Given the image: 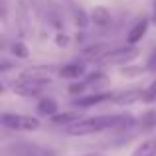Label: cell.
<instances>
[{
    "label": "cell",
    "instance_id": "6da1fadb",
    "mask_svg": "<svg viewBox=\"0 0 156 156\" xmlns=\"http://www.w3.org/2000/svg\"><path fill=\"white\" fill-rule=\"evenodd\" d=\"M134 125V117L130 115H99L91 119H81L73 125L65 126V133L69 136H87V134L103 133L109 129H126Z\"/></svg>",
    "mask_w": 156,
    "mask_h": 156
},
{
    "label": "cell",
    "instance_id": "7a4b0ae2",
    "mask_svg": "<svg viewBox=\"0 0 156 156\" xmlns=\"http://www.w3.org/2000/svg\"><path fill=\"white\" fill-rule=\"evenodd\" d=\"M4 129L8 130H18V133H34L42 126L38 117H32V115H20V113H2L0 117Z\"/></svg>",
    "mask_w": 156,
    "mask_h": 156
},
{
    "label": "cell",
    "instance_id": "3957f363",
    "mask_svg": "<svg viewBox=\"0 0 156 156\" xmlns=\"http://www.w3.org/2000/svg\"><path fill=\"white\" fill-rule=\"evenodd\" d=\"M138 55H140V50H138L136 46L126 44V46H122V48H115V50L105 51L103 55L97 59V63L103 65V67L105 65H126V63H130V61H134Z\"/></svg>",
    "mask_w": 156,
    "mask_h": 156
},
{
    "label": "cell",
    "instance_id": "277c9868",
    "mask_svg": "<svg viewBox=\"0 0 156 156\" xmlns=\"http://www.w3.org/2000/svg\"><path fill=\"white\" fill-rule=\"evenodd\" d=\"M8 150L12 152V156H55V150L34 142H12Z\"/></svg>",
    "mask_w": 156,
    "mask_h": 156
},
{
    "label": "cell",
    "instance_id": "5b68a950",
    "mask_svg": "<svg viewBox=\"0 0 156 156\" xmlns=\"http://www.w3.org/2000/svg\"><path fill=\"white\" fill-rule=\"evenodd\" d=\"M146 32H148V18L136 20V22L133 24V28L129 30V34H126V44H130V46H136V44L146 36Z\"/></svg>",
    "mask_w": 156,
    "mask_h": 156
},
{
    "label": "cell",
    "instance_id": "8992f818",
    "mask_svg": "<svg viewBox=\"0 0 156 156\" xmlns=\"http://www.w3.org/2000/svg\"><path fill=\"white\" fill-rule=\"evenodd\" d=\"M111 99H113L111 93H93V95H83V97H79V99H75L73 105L81 107V109H89V107H95V105L111 101Z\"/></svg>",
    "mask_w": 156,
    "mask_h": 156
},
{
    "label": "cell",
    "instance_id": "52a82bcc",
    "mask_svg": "<svg viewBox=\"0 0 156 156\" xmlns=\"http://www.w3.org/2000/svg\"><path fill=\"white\" fill-rule=\"evenodd\" d=\"M142 95H144V89H129V91H121L113 95L111 101L117 105H133L136 101H142Z\"/></svg>",
    "mask_w": 156,
    "mask_h": 156
},
{
    "label": "cell",
    "instance_id": "ba28073f",
    "mask_svg": "<svg viewBox=\"0 0 156 156\" xmlns=\"http://www.w3.org/2000/svg\"><path fill=\"white\" fill-rule=\"evenodd\" d=\"M85 73V63H79V61H73V63L61 65L59 67V77L63 79H81Z\"/></svg>",
    "mask_w": 156,
    "mask_h": 156
},
{
    "label": "cell",
    "instance_id": "9c48e42d",
    "mask_svg": "<svg viewBox=\"0 0 156 156\" xmlns=\"http://www.w3.org/2000/svg\"><path fill=\"white\" fill-rule=\"evenodd\" d=\"M91 20H93V24H95V26L107 28L111 24V12L107 10L105 6H95L91 10Z\"/></svg>",
    "mask_w": 156,
    "mask_h": 156
},
{
    "label": "cell",
    "instance_id": "30bf717a",
    "mask_svg": "<svg viewBox=\"0 0 156 156\" xmlns=\"http://www.w3.org/2000/svg\"><path fill=\"white\" fill-rule=\"evenodd\" d=\"M50 121L53 122V125H65V126H69V125H73V122L81 121V113H77V111H67V113H57V115H53V117L50 119Z\"/></svg>",
    "mask_w": 156,
    "mask_h": 156
},
{
    "label": "cell",
    "instance_id": "8fae6325",
    "mask_svg": "<svg viewBox=\"0 0 156 156\" xmlns=\"http://www.w3.org/2000/svg\"><path fill=\"white\" fill-rule=\"evenodd\" d=\"M130 156H156V136L142 140L140 144L133 150Z\"/></svg>",
    "mask_w": 156,
    "mask_h": 156
},
{
    "label": "cell",
    "instance_id": "7c38bea8",
    "mask_svg": "<svg viewBox=\"0 0 156 156\" xmlns=\"http://www.w3.org/2000/svg\"><path fill=\"white\" fill-rule=\"evenodd\" d=\"M38 113L42 115V117H53V115H57V103L53 99H50V97H44V99L38 101Z\"/></svg>",
    "mask_w": 156,
    "mask_h": 156
},
{
    "label": "cell",
    "instance_id": "4fadbf2b",
    "mask_svg": "<svg viewBox=\"0 0 156 156\" xmlns=\"http://www.w3.org/2000/svg\"><path fill=\"white\" fill-rule=\"evenodd\" d=\"M142 101H144L146 105H150V103H156V79H154L152 83H150L148 87L144 89V95H142Z\"/></svg>",
    "mask_w": 156,
    "mask_h": 156
},
{
    "label": "cell",
    "instance_id": "5bb4252c",
    "mask_svg": "<svg viewBox=\"0 0 156 156\" xmlns=\"http://www.w3.org/2000/svg\"><path fill=\"white\" fill-rule=\"evenodd\" d=\"M73 16H75V24L79 28H85V26H87V16H85V12L81 10V8L73 6Z\"/></svg>",
    "mask_w": 156,
    "mask_h": 156
},
{
    "label": "cell",
    "instance_id": "9a60e30c",
    "mask_svg": "<svg viewBox=\"0 0 156 156\" xmlns=\"http://www.w3.org/2000/svg\"><path fill=\"white\" fill-rule=\"evenodd\" d=\"M146 71L156 73V48L150 51V55H148V61H146Z\"/></svg>",
    "mask_w": 156,
    "mask_h": 156
},
{
    "label": "cell",
    "instance_id": "2e32d148",
    "mask_svg": "<svg viewBox=\"0 0 156 156\" xmlns=\"http://www.w3.org/2000/svg\"><path fill=\"white\" fill-rule=\"evenodd\" d=\"M12 51H14V55H18V57H28V50L24 48V44H20V42H16L14 46H12Z\"/></svg>",
    "mask_w": 156,
    "mask_h": 156
},
{
    "label": "cell",
    "instance_id": "e0dca14e",
    "mask_svg": "<svg viewBox=\"0 0 156 156\" xmlns=\"http://www.w3.org/2000/svg\"><path fill=\"white\" fill-rule=\"evenodd\" d=\"M152 22L156 24V12H154V16H152Z\"/></svg>",
    "mask_w": 156,
    "mask_h": 156
},
{
    "label": "cell",
    "instance_id": "ac0fdd59",
    "mask_svg": "<svg viewBox=\"0 0 156 156\" xmlns=\"http://www.w3.org/2000/svg\"><path fill=\"white\" fill-rule=\"evenodd\" d=\"M85 156H101V154H85Z\"/></svg>",
    "mask_w": 156,
    "mask_h": 156
}]
</instances>
